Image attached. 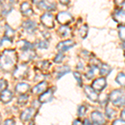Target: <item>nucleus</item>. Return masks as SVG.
Segmentation results:
<instances>
[{"instance_id":"23","label":"nucleus","mask_w":125,"mask_h":125,"mask_svg":"<svg viewBox=\"0 0 125 125\" xmlns=\"http://www.w3.org/2000/svg\"><path fill=\"white\" fill-rule=\"evenodd\" d=\"M70 72V68L68 67V66H63V67H61L60 68H58V75L57 78H62V76H64L65 74H67L68 73Z\"/></svg>"},{"instance_id":"10","label":"nucleus","mask_w":125,"mask_h":125,"mask_svg":"<svg viewBox=\"0 0 125 125\" xmlns=\"http://www.w3.org/2000/svg\"><path fill=\"white\" fill-rule=\"evenodd\" d=\"M23 28L29 33H33L37 29V23L32 20H26L23 23Z\"/></svg>"},{"instance_id":"7","label":"nucleus","mask_w":125,"mask_h":125,"mask_svg":"<svg viewBox=\"0 0 125 125\" xmlns=\"http://www.w3.org/2000/svg\"><path fill=\"white\" fill-rule=\"evenodd\" d=\"M75 45V43L72 40H65V41L60 42L57 45V49L60 52H64L70 49Z\"/></svg>"},{"instance_id":"18","label":"nucleus","mask_w":125,"mask_h":125,"mask_svg":"<svg viewBox=\"0 0 125 125\" xmlns=\"http://www.w3.org/2000/svg\"><path fill=\"white\" fill-rule=\"evenodd\" d=\"M12 98H13V94L11 91L8 89H5L4 91H3L0 94V99L3 103H9L11 101Z\"/></svg>"},{"instance_id":"2","label":"nucleus","mask_w":125,"mask_h":125,"mask_svg":"<svg viewBox=\"0 0 125 125\" xmlns=\"http://www.w3.org/2000/svg\"><path fill=\"white\" fill-rule=\"evenodd\" d=\"M109 100L115 106L125 105V92L119 89L114 90L109 95Z\"/></svg>"},{"instance_id":"20","label":"nucleus","mask_w":125,"mask_h":125,"mask_svg":"<svg viewBox=\"0 0 125 125\" xmlns=\"http://www.w3.org/2000/svg\"><path fill=\"white\" fill-rule=\"evenodd\" d=\"M18 45L19 46V48L23 51H28V50H32L33 45L29 42H27L26 40H21L18 43Z\"/></svg>"},{"instance_id":"24","label":"nucleus","mask_w":125,"mask_h":125,"mask_svg":"<svg viewBox=\"0 0 125 125\" xmlns=\"http://www.w3.org/2000/svg\"><path fill=\"white\" fill-rule=\"evenodd\" d=\"M58 32H59V33L61 34V36H62V37H67V36H68L71 33V29L68 26H62L58 29Z\"/></svg>"},{"instance_id":"33","label":"nucleus","mask_w":125,"mask_h":125,"mask_svg":"<svg viewBox=\"0 0 125 125\" xmlns=\"http://www.w3.org/2000/svg\"><path fill=\"white\" fill-rule=\"evenodd\" d=\"M8 87V82L4 79L0 80V92H3L6 89V88Z\"/></svg>"},{"instance_id":"9","label":"nucleus","mask_w":125,"mask_h":125,"mask_svg":"<svg viewBox=\"0 0 125 125\" xmlns=\"http://www.w3.org/2000/svg\"><path fill=\"white\" fill-rule=\"evenodd\" d=\"M93 122L97 125H104L105 124V119H104V116L100 112L98 111H94L92 113L91 115Z\"/></svg>"},{"instance_id":"3","label":"nucleus","mask_w":125,"mask_h":125,"mask_svg":"<svg viewBox=\"0 0 125 125\" xmlns=\"http://www.w3.org/2000/svg\"><path fill=\"white\" fill-rule=\"evenodd\" d=\"M57 20L58 23H61L62 26H67L68 24L72 23L73 21V18L68 12H60L57 15Z\"/></svg>"},{"instance_id":"12","label":"nucleus","mask_w":125,"mask_h":125,"mask_svg":"<svg viewBox=\"0 0 125 125\" xmlns=\"http://www.w3.org/2000/svg\"><path fill=\"white\" fill-rule=\"evenodd\" d=\"M20 11H21V13L24 16H28V17H30V16L33 14V10L32 9L31 5L29 3H27V2H24V3L21 4Z\"/></svg>"},{"instance_id":"25","label":"nucleus","mask_w":125,"mask_h":125,"mask_svg":"<svg viewBox=\"0 0 125 125\" xmlns=\"http://www.w3.org/2000/svg\"><path fill=\"white\" fill-rule=\"evenodd\" d=\"M116 82L118 83L120 86L125 87V74L123 73H118L116 78Z\"/></svg>"},{"instance_id":"26","label":"nucleus","mask_w":125,"mask_h":125,"mask_svg":"<svg viewBox=\"0 0 125 125\" xmlns=\"http://www.w3.org/2000/svg\"><path fill=\"white\" fill-rule=\"evenodd\" d=\"M88 27L87 24H84L79 29V35L82 39H85L87 37V34H88Z\"/></svg>"},{"instance_id":"19","label":"nucleus","mask_w":125,"mask_h":125,"mask_svg":"<svg viewBox=\"0 0 125 125\" xmlns=\"http://www.w3.org/2000/svg\"><path fill=\"white\" fill-rule=\"evenodd\" d=\"M35 52L33 50H28V51H23V53L21 55V59L23 61H30L33 58H35Z\"/></svg>"},{"instance_id":"8","label":"nucleus","mask_w":125,"mask_h":125,"mask_svg":"<svg viewBox=\"0 0 125 125\" xmlns=\"http://www.w3.org/2000/svg\"><path fill=\"white\" fill-rule=\"evenodd\" d=\"M53 96V88H48V90H46L45 92L40 95L39 97V103L44 104V103L49 102L52 100Z\"/></svg>"},{"instance_id":"34","label":"nucleus","mask_w":125,"mask_h":125,"mask_svg":"<svg viewBox=\"0 0 125 125\" xmlns=\"http://www.w3.org/2000/svg\"><path fill=\"white\" fill-rule=\"evenodd\" d=\"M87 111V108H85L84 106H80L79 108H78V116L82 117L83 116L84 114H85Z\"/></svg>"},{"instance_id":"11","label":"nucleus","mask_w":125,"mask_h":125,"mask_svg":"<svg viewBox=\"0 0 125 125\" xmlns=\"http://www.w3.org/2000/svg\"><path fill=\"white\" fill-rule=\"evenodd\" d=\"M34 113L35 110L33 108H29L27 109H25L20 115V119L23 122H26V121H29L33 118V116L34 115Z\"/></svg>"},{"instance_id":"32","label":"nucleus","mask_w":125,"mask_h":125,"mask_svg":"<svg viewBox=\"0 0 125 125\" xmlns=\"http://www.w3.org/2000/svg\"><path fill=\"white\" fill-rule=\"evenodd\" d=\"M73 77L75 78V79L77 80L78 85L82 86L83 85V82H82V78H81V75H80L79 73L78 72H74L73 73Z\"/></svg>"},{"instance_id":"21","label":"nucleus","mask_w":125,"mask_h":125,"mask_svg":"<svg viewBox=\"0 0 125 125\" xmlns=\"http://www.w3.org/2000/svg\"><path fill=\"white\" fill-rule=\"evenodd\" d=\"M112 71V68L105 63H102L99 68V73L102 76H107Z\"/></svg>"},{"instance_id":"37","label":"nucleus","mask_w":125,"mask_h":125,"mask_svg":"<svg viewBox=\"0 0 125 125\" xmlns=\"http://www.w3.org/2000/svg\"><path fill=\"white\" fill-rule=\"evenodd\" d=\"M4 125H16L14 121L12 119H8L4 122Z\"/></svg>"},{"instance_id":"27","label":"nucleus","mask_w":125,"mask_h":125,"mask_svg":"<svg viewBox=\"0 0 125 125\" xmlns=\"http://www.w3.org/2000/svg\"><path fill=\"white\" fill-rule=\"evenodd\" d=\"M105 114H106V116L108 117V118H113L116 115V111L113 109L112 108H110L109 106H107L106 110H105Z\"/></svg>"},{"instance_id":"31","label":"nucleus","mask_w":125,"mask_h":125,"mask_svg":"<svg viewBox=\"0 0 125 125\" xmlns=\"http://www.w3.org/2000/svg\"><path fill=\"white\" fill-rule=\"evenodd\" d=\"M28 99H29V96L27 94L20 95V97L19 98V103L20 104H25L28 102Z\"/></svg>"},{"instance_id":"1","label":"nucleus","mask_w":125,"mask_h":125,"mask_svg":"<svg viewBox=\"0 0 125 125\" xmlns=\"http://www.w3.org/2000/svg\"><path fill=\"white\" fill-rule=\"evenodd\" d=\"M17 62V54L13 49H7L0 55V67L4 71L9 72L14 69Z\"/></svg>"},{"instance_id":"17","label":"nucleus","mask_w":125,"mask_h":125,"mask_svg":"<svg viewBox=\"0 0 125 125\" xmlns=\"http://www.w3.org/2000/svg\"><path fill=\"white\" fill-rule=\"evenodd\" d=\"M30 89V86L27 83H19L15 88V90L18 94H21V95H24L26 94L29 91Z\"/></svg>"},{"instance_id":"36","label":"nucleus","mask_w":125,"mask_h":125,"mask_svg":"<svg viewBox=\"0 0 125 125\" xmlns=\"http://www.w3.org/2000/svg\"><path fill=\"white\" fill-rule=\"evenodd\" d=\"M112 125H125V121L123 119H116L114 121Z\"/></svg>"},{"instance_id":"39","label":"nucleus","mask_w":125,"mask_h":125,"mask_svg":"<svg viewBox=\"0 0 125 125\" xmlns=\"http://www.w3.org/2000/svg\"><path fill=\"white\" fill-rule=\"evenodd\" d=\"M73 125H83V124L80 122L79 120H75L73 123Z\"/></svg>"},{"instance_id":"5","label":"nucleus","mask_w":125,"mask_h":125,"mask_svg":"<svg viewBox=\"0 0 125 125\" xmlns=\"http://www.w3.org/2000/svg\"><path fill=\"white\" fill-rule=\"evenodd\" d=\"M106 85H107V83L105 78H97L95 81H94L92 84V88L94 91L101 92L104 89Z\"/></svg>"},{"instance_id":"4","label":"nucleus","mask_w":125,"mask_h":125,"mask_svg":"<svg viewBox=\"0 0 125 125\" xmlns=\"http://www.w3.org/2000/svg\"><path fill=\"white\" fill-rule=\"evenodd\" d=\"M42 23L48 29H53L54 27V22H53V16L49 13H44L43 16L40 18Z\"/></svg>"},{"instance_id":"30","label":"nucleus","mask_w":125,"mask_h":125,"mask_svg":"<svg viewBox=\"0 0 125 125\" xmlns=\"http://www.w3.org/2000/svg\"><path fill=\"white\" fill-rule=\"evenodd\" d=\"M119 38L122 41L124 42L125 43V27L124 26H121L119 27Z\"/></svg>"},{"instance_id":"16","label":"nucleus","mask_w":125,"mask_h":125,"mask_svg":"<svg viewBox=\"0 0 125 125\" xmlns=\"http://www.w3.org/2000/svg\"><path fill=\"white\" fill-rule=\"evenodd\" d=\"M47 86H48L47 82L43 81V82L39 83L38 85H36L33 89H32V93H33V94H42V93H44L47 90Z\"/></svg>"},{"instance_id":"14","label":"nucleus","mask_w":125,"mask_h":125,"mask_svg":"<svg viewBox=\"0 0 125 125\" xmlns=\"http://www.w3.org/2000/svg\"><path fill=\"white\" fill-rule=\"evenodd\" d=\"M36 4H38L39 8L46 10H53L55 9L56 3L49 1H41V2H34Z\"/></svg>"},{"instance_id":"6","label":"nucleus","mask_w":125,"mask_h":125,"mask_svg":"<svg viewBox=\"0 0 125 125\" xmlns=\"http://www.w3.org/2000/svg\"><path fill=\"white\" fill-rule=\"evenodd\" d=\"M29 70V67L26 64H20L18 68H16L13 72V77L15 78H21L26 75Z\"/></svg>"},{"instance_id":"22","label":"nucleus","mask_w":125,"mask_h":125,"mask_svg":"<svg viewBox=\"0 0 125 125\" xmlns=\"http://www.w3.org/2000/svg\"><path fill=\"white\" fill-rule=\"evenodd\" d=\"M5 29H6V33H5V35L8 39H9L10 41H12L13 39V36H14V31L12 28H10L8 24H6L5 26Z\"/></svg>"},{"instance_id":"28","label":"nucleus","mask_w":125,"mask_h":125,"mask_svg":"<svg viewBox=\"0 0 125 125\" xmlns=\"http://www.w3.org/2000/svg\"><path fill=\"white\" fill-rule=\"evenodd\" d=\"M97 70H98V67H97L96 65H94V66H93V67L89 69V71L87 73L86 77L88 78V79H91V78H93L94 77V75H95Z\"/></svg>"},{"instance_id":"38","label":"nucleus","mask_w":125,"mask_h":125,"mask_svg":"<svg viewBox=\"0 0 125 125\" xmlns=\"http://www.w3.org/2000/svg\"><path fill=\"white\" fill-rule=\"evenodd\" d=\"M121 119L125 121V108L122 111V113H121Z\"/></svg>"},{"instance_id":"13","label":"nucleus","mask_w":125,"mask_h":125,"mask_svg":"<svg viewBox=\"0 0 125 125\" xmlns=\"http://www.w3.org/2000/svg\"><path fill=\"white\" fill-rule=\"evenodd\" d=\"M84 91H85V94H86L87 97H88L91 101L97 102V100L98 99V94H96V92L93 89L92 87L86 86L85 88H84Z\"/></svg>"},{"instance_id":"29","label":"nucleus","mask_w":125,"mask_h":125,"mask_svg":"<svg viewBox=\"0 0 125 125\" xmlns=\"http://www.w3.org/2000/svg\"><path fill=\"white\" fill-rule=\"evenodd\" d=\"M36 46H37L39 48H43V49H46L48 47V43L47 40H43V41H38L36 43Z\"/></svg>"},{"instance_id":"40","label":"nucleus","mask_w":125,"mask_h":125,"mask_svg":"<svg viewBox=\"0 0 125 125\" xmlns=\"http://www.w3.org/2000/svg\"><path fill=\"white\" fill-rule=\"evenodd\" d=\"M121 6H122V7H124V9H125V2H123V3H122V5H121Z\"/></svg>"},{"instance_id":"35","label":"nucleus","mask_w":125,"mask_h":125,"mask_svg":"<svg viewBox=\"0 0 125 125\" xmlns=\"http://www.w3.org/2000/svg\"><path fill=\"white\" fill-rule=\"evenodd\" d=\"M64 58V55L62 54V53H59L58 54H57V56L55 57V58H54V62H57V63H58V62H61L62 61V59H63Z\"/></svg>"},{"instance_id":"15","label":"nucleus","mask_w":125,"mask_h":125,"mask_svg":"<svg viewBox=\"0 0 125 125\" xmlns=\"http://www.w3.org/2000/svg\"><path fill=\"white\" fill-rule=\"evenodd\" d=\"M114 19L120 24L125 23V10L118 9L114 13Z\"/></svg>"}]
</instances>
